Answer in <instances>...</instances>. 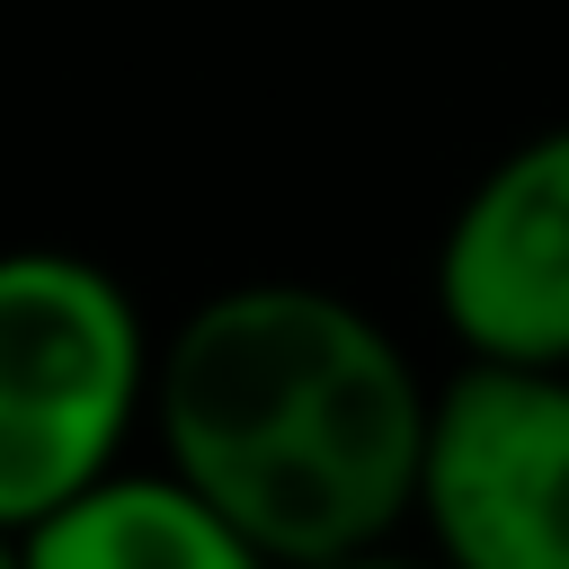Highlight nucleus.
<instances>
[{
	"instance_id": "7",
	"label": "nucleus",
	"mask_w": 569,
	"mask_h": 569,
	"mask_svg": "<svg viewBox=\"0 0 569 569\" xmlns=\"http://www.w3.org/2000/svg\"><path fill=\"white\" fill-rule=\"evenodd\" d=\"M0 569H18V533H0Z\"/></svg>"
},
{
	"instance_id": "4",
	"label": "nucleus",
	"mask_w": 569,
	"mask_h": 569,
	"mask_svg": "<svg viewBox=\"0 0 569 569\" xmlns=\"http://www.w3.org/2000/svg\"><path fill=\"white\" fill-rule=\"evenodd\" d=\"M427 302L462 365H569V116L507 142L453 196Z\"/></svg>"
},
{
	"instance_id": "3",
	"label": "nucleus",
	"mask_w": 569,
	"mask_h": 569,
	"mask_svg": "<svg viewBox=\"0 0 569 569\" xmlns=\"http://www.w3.org/2000/svg\"><path fill=\"white\" fill-rule=\"evenodd\" d=\"M409 533L445 569H569V365L436 373Z\"/></svg>"
},
{
	"instance_id": "1",
	"label": "nucleus",
	"mask_w": 569,
	"mask_h": 569,
	"mask_svg": "<svg viewBox=\"0 0 569 569\" xmlns=\"http://www.w3.org/2000/svg\"><path fill=\"white\" fill-rule=\"evenodd\" d=\"M436 373L356 293L240 276L187 302L151 356L142 445L276 569L409 533Z\"/></svg>"
},
{
	"instance_id": "5",
	"label": "nucleus",
	"mask_w": 569,
	"mask_h": 569,
	"mask_svg": "<svg viewBox=\"0 0 569 569\" xmlns=\"http://www.w3.org/2000/svg\"><path fill=\"white\" fill-rule=\"evenodd\" d=\"M18 569H276L240 525H222L187 480H169L151 453L53 507L18 533Z\"/></svg>"
},
{
	"instance_id": "6",
	"label": "nucleus",
	"mask_w": 569,
	"mask_h": 569,
	"mask_svg": "<svg viewBox=\"0 0 569 569\" xmlns=\"http://www.w3.org/2000/svg\"><path fill=\"white\" fill-rule=\"evenodd\" d=\"M320 569H445L418 533H382V542H365V551H338V560H320Z\"/></svg>"
},
{
	"instance_id": "2",
	"label": "nucleus",
	"mask_w": 569,
	"mask_h": 569,
	"mask_svg": "<svg viewBox=\"0 0 569 569\" xmlns=\"http://www.w3.org/2000/svg\"><path fill=\"white\" fill-rule=\"evenodd\" d=\"M160 329L142 293L53 240L0 249V533L133 462Z\"/></svg>"
}]
</instances>
